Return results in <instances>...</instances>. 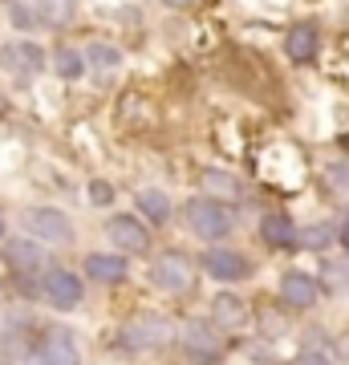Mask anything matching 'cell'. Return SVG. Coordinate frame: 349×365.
<instances>
[{"instance_id": "6da1fadb", "label": "cell", "mask_w": 349, "mask_h": 365, "mask_svg": "<svg viewBox=\"0 0 349 365\" xmlns=\"http://www.w3.org/2000/svg\"><path fill=\"white\" fill-rule=\"evenodd\" d=\"M187 223H191L195 235L203 240H220V235L232 232V215L223 203H211V199H191L187 203Z\"/></svg>"}, {"instance_id": "7a4b0ae2", "label": "cell", "mask_w": 349, "mask_h": 365, "mask_svg": "<svg viewBox=\"0 0 349 365\" xmlns=\"http://www.w3.org/2000/svg\"><path fill=\"white\" fill-rule=\"evenodd\" d=\"M183 349H187V357H195V361H220L223 341L207 321H191V325L183 329Z\"/></svg>"}, {"instance_id": "3957f363", "label": "cell", "mask_w": 349, "mask_h": 365, "mask_svg": "<svg viewBox=\"0 0 349 365\" xmlns=\"http://www.w3.org/2000/svg\"><path fill=\"white\" fill-rule=\"evenodd\" d=\"M25 227L37 235L41 244H65V240L74 235L69 220H65L61 211H53V207H33V211L25 215Z\"/></svg>"}, {"instance_id": "277c9868", "label": "cell", "mask_w": 349, "mask_h": 365, "mask_svg": "<svg viewBox=\"0 0 349 365\" xmlns=\"http://www.w3.org/2000/svg\"><path fill=\"white\" fill-rule=\"evenodd\" d=\"M155 284L163 292H187L191 288V264L183 260L179 252H167L155 260Z\"/></svg>"}, {"instance_id": "5b68a950", "label": "cell", "mask_w": 349, "mask_h": 365, "mask_svg": "<svg viewBox=\"0 0 349 365\" xmlns=\"http://www.w3.org/2000/svg\"><path fill=\"white\" fill-rule=\"evenodd\" d=\"M41 365H78V345L69 337V329H49V333H45Z\"/></svg>"}, {"instance_id": "8992f818", "label": "cell", "mask_w": 349, "mask_h": 365, "mask_svg": "<svg viewBox=\"0 0 349 365\" xmlns=\"http://www.w3.org/2000/svg\"><path fill=\"white\" fill-rule=\"evenodd\" d=\"M280 292H285V300L293 309H309V304H317V297H321V284H317V276H309V272H288L285 280H280Z\"/></svg>"}, {"instance_id": "52a82bcc", "label": "cell", "mask_w": 349, "mask_h": 365, "mask_svg": "<svg viewBox=\"0 0 349 365\" xmlns=\"http://www.w3.org/2000/svg\"><path fill=\"white\" fill-rule=\"evenodd\" d=\"M45 297H49L57 309H74L81 300V280L74 272H61V268H57V272L45 276Z\"/></svg>"}, {"instance_id": "ba28073f", "label": "cell", "mask_w": 349, "mask_h": 365, "mask_svg": "<svg viewBox=\"0 0 349 365\" xmlns=\"http://www.w3.org/2000/svg\"><path fill=\"white\" fill-rule=\"evenodd\" d=\"M110 240H114L122 252H143L151 248V235H146V227L138 220H130V215H118V220H110Z\"/></svg>"}, {"instance_id": "9c48e42d", "label": "cell", "mask_w": 349, "mask_h": 365, "mask_svg": "<svg viewBox=\"0 0 349 365\" xmlns=\"http://www.w3.org/2000/svg\"><path fill=\"white\" fill-rule=\"evenodd\" d=\"M0 61H4V69H13V73H37L45 57H41L37 45L21 41V45H4L0 49Z\"/></svg>"}, {"instance_id": "30bf717a", "label": "cell", "mask_w": 349, "mask_h": 365, "mask_svg": "<svg viewBox=\"0 0 349 365\" xmlns=\"http://www.w3.org/2000/svg\"><path fill=\"white\" fill-rule=\"evenodd\" d=\"M203 199H211V203H236L240 199V182H236V175H228V170H203Z\"/></svg>"}, {"instance_id": "8fae6325", "label": "cell", "mask_w": 349, "mask_h": 365, "mask_svg": "<svg viewBox=\"0 0 349 365\" xmlns=\"http://www.w3.org/2000/svg\"><path fill=\"white\" fill-rule=\"evenodd\" d=\"M86 272H90V280L118 284V280H126V260L122 256H110V252H98V256L86 260Z\"/></svg>"}, {"instance_id": "7c38bea8", "label": "cell", "mask_w": 349, "mask_h": 365, "mask_svg": "<svg viewBox=\"0 0 349 365\" xmlns=\"http://www.w3.org/2000/svg\"><path fill=\"white\" fill-rule=\"evenodd\" d=\"M207 272L216 276V280H240L248 272V264L228 248H211L207 252Z\"/></svg>"}, {"instance_id": "4fadbf2b", "label": "cell", "mask_w": 349, "mask_h": 365, "mask_svg": "<svg viewBox=\"0 0 349 365\" xmlns=\"http://www.w3.org/2000/svg\"><path fill=\"white\" fill-rule=\"evenodd\" d=\"M260 235L268 240L272 248H297V227H293V220H288V215H264Z\"/></svg>"}, {"instance_id": "5bb4252c", "label": "cell", "mask_w": 349, "mask_h": 365, "mask_svg": "<svg viewBox=\"0 0 349 365\" xmlns=\"http://www.w3.org/2000/svg\"><path fill=\"white\" fill-rule=\"evenodd\" d=\"M285 49H288L293 61H313V57H317V29L313 25H293L288 29Z\"/></svg>"}, {"instance_id": "9a60e30c", "label": "cell", "mask_w": 349, "mask_h": 365, "mask_svg": "<svg viewBox=\"0 0 349 365\" xmlns=\"http://www.w3.org/2000/svg\"><path fill=\"white\" fill-rule=\"evenodd\" d=\"M211 321L223 329H240L244 325V300L232 297V292H220V297L211 300Z\"/></svg>"}, {"instance_id": "2e32d148", "label": "cell", "mask_w": 349, "mask_h": 365, "mask_svg": "<svg viewBox=\"0 0 349 365\" xmlns=\"http://www.w3.org/2000/svg\"><path fill=\"white\" fill-rule=\"evenodd\" d=\"M4 260L13 264V268H41L45 264V248L41 244H33V240H13L9 248H4Z\"/></svg>"}, {"instance_id": "e0dca14e", "label": "cell", "mask_w": 349, "mask_h": 365, "mask_svg": "<svg viewBox=\"0 0 349 365\" xmlns=\"http://www.w3.org/2000/svg\"><path fill=\"white\" fill-rule=\"evenodd\" d=\"M122 337L130 341V349H138V345H163L171 337V325H163V321H143V325H130Z\"/></svg>"}, {"instance_id": "ac0fdd59", "label": "cell", "mask_w": 349, "mask_h": 365, "mask_svg": "<svg viewBox=\"0 0 349 365\" xmlns=\"http://www.w3.org/2000/svg\"><path fill=\"white\" fill-rule=\"evenodd\" d=\"M138 211L151 223H167L171 220V199L163 191H138Z\"/></svg>"}, {"instance_id": "d6986e66", "label": "cell", "mask_w": 349, "mask_h": 365, "mask_svg": "<svg viewBox=\"0 0 349 365\" xmlns=\"http://www.w3.org/2000/svg\"><path fill=\"white\" fill-rule=\"evenodd\" d=\"M37 13L45 25H69L74 21V0H37Z\"/></svg>"}, {"instance_id": "ffe728a7", "label": "cell", "mask_w": 349, "mask_h": 365, "mask_svg": "<svg viewBox=\"0 0 349 365\" xmlns=\"http://www.w3.org/2000/svg\"><path fill=\"white\" fill-rule=\"evenodd\" d=\"M81 61H90L98 73H110V69H118V61H122V57H118L114 45H102V41H98V45H90V49H86V57H81Z\"/></svg>"}, {"instance_id": "44dd1931", "label": "cell", "mask_w": 349, "mask_h": 365, "mask_svg": "<svg viewBox=\"0 0 349 365\" xmlns=\"http://www.w3.org/2000/svg\"><path fill=\"white\" fill-rule=\"evenodd\" d=\"M53 66H57V73H61V78H78L81 69H86V61H81L78 49H61L57 57H53Z\"/></svg>"}, {"instance_id": "7402d4cb", "label": "cell", "mask_w": 349, "mask_h": 365, "mask_svg": "<svg viewBox=\"0 0 349 365\" xmlns=\"http://www.w3.org/2000/svg\"><path fill=\"white\" fill-rule=\"evenodd\" d=\"M333 227H305V232H297V244H305V248H329V244H333Z\"/></svg>"}, {"instance_id": "603a6c76", "label": "cell", "mask_w": 349, "mask_h": 365, "mask_svg": "<svg viewBox=\"0 0 349 365\" xmlns=\"http://www.w3.org/2000/svg\"><path fill=\"white\" fill-rule=\"evenodd\" d=\"M9 16H13L16 29H33L37 25V16H33V9H29L25 0H13V4H9Z\"/></svg>"}, {"instance_id": "cb8c5ba5", "label": "cell", "mask_w": 349, "mask_h": 365, "mask_svg": "<svg viewBox=\"0 0 349 365\" xmlns=\"http://www.w3.org/2000/svg\"><path fill=\"white\" fill-rule=\"evenodd\" d=\"M90 199L98 207H106V203L114 199V187H110V182H90Z\"/></svg>"}, {"instance_id": "d4e9b609", "label": "cell", "mask_w": 349, "mask_h": 365, "mask_svg": "<svg viewBox=\"0 0 349 365\" xmlns=\"http://www.w3.org/2000/svg\"><path fill=\"white\" fill-rule=\"evenodd\" d=\"M329 179H333V187H349V167L345 163H341V167L333 163V167H329Z\"/></svg>"}, {"instance_id": "484cf974", "label": "cell", "mask_w": 349, "mask_h": 365, "mask_svg": "<svg viewBox=\"0 0 349 365\" xmlns=\"http://www.w3.org/2000/svg\"><path fill=\"white\" fill-rule=\"evenodd\" d=\"M297 365H333V361H329L325 353H305V357H300Z\"/></svg>"}, {"instance_id": "4316f807", "label": "cell", "mask_w": 349, "mask_h": 365, "mask_svg": "<svg viewBox=\"0 0 349 365\" xmlns=\"http://www.w3.org/2000/svg\"><path fill=\"white\" fill-rule=\"evenodd\" d=\"M171 4H187V0H171Z\"/></svg>"}, {"instance_id": "83f0119b", "label": "cell", "mask_w": 349, "mask_h": 365, "mask_svg": "<svg viewBox=\"0 0 349 365\" xmlns=\"http://www.w3.org/2000/svg\"><path fill=\"white\" fill-rule=\"evenodd\" d=\"M0 235H4V220H0Z\"/></svg>"}, {"instance_id": "f1b7e54d", "label": "cell", "mask_w": 349, "mask_h": 365, "mask_svg": "<svg viewBox=\"0 0 349 365\" xmlns=\"http://www.w3.org/2000/svg\"><path fill=\"white\" fill-rule=\"evenodd\" d=\"M345 353H349V345H345Z\"/></svg>"}]
</instances>
